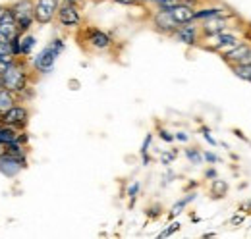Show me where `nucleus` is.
Here are the masks:
<instances>
[{"label":"nucleus","mask_w":251,"mask_h":239,"mask_svg":"<svg viewBox=\"0 0 251 239\" xmlns=\"http://www.w3.org/2000/svg\"><path fill=\"white\" fill-rule=\"evenodd\" d=\"M31 72H33V68L29 70L27 60L18 58L16 64H14L8 72H4V73L0 75V77H2V83H4V89L12 91V93H16V95L20 96L24 91L31 87Z\"/></svg>","instance_id":"f257e3e1"},{"label":"nucleus","mask_w":251,"mask_h":239,"mask_svg":"<svg viewBox=\"0 0 251 239\" xmlns=\"http://www.w3.org/2000/svg\"><path fill=\"white\" fill-rule=\"evenodd\" d=\"M64 48H66V45H64L62 39H52L37 56H33V60H31L33 72L39 73V75L50 73V72L54 70V64H56L58 56L64 52Z\"/></svg>","instance_id":"f03ea898"},{"label":"nucleus","mask_w":251,"mask_h":239,"mask_svg":"<svg viewBox=\"0 0 251 239\" xmlns=\"http://www.w3.org/2000/svg\"><path fill=\"white\" fill-rule=\"evenodd\" d=\"M10 10L22 33H27L37 24L35 22V0H16L10 4Z\"/></svg>","instance_id":"7ed1b4c3"},{"label":"nucleus","mask_w":251,"mask_h":239,"mask_svg":"<svg viewBox=\"0 0 251 239\" xmlns=\"http://www.w3.org/2000/svg\"><path fill=\"white\" fill-rule=\"evenodd\" d=\"M62 0H35V22L39 25H49L56 20Z\"/></svg>","instance_id":"20e7f679"},{"label":"nucleus","mask_w":251,"mask_h":239,"mask_svg":"<svg viewBox=\"0 0 251 239\" xmlns=\"http://www.w3.org/2000/svg\"><path fill=\"white\" fill-rule=\"evenodd\" d=\"M151 25L155 31L162 33V35H168V37H172L180 27V24L174 20L170 10H155L151 16Z\"/></svg>","instance_id":"39448f33"},{"label":"nucleus","mask_w":251,"mask_h":239,"mask_svg":"<svg viewBox=\"0 0 251 239\" xmlns=\"http://www.w3.org/2000/svg\"><path fill=\"white\" fill-rule=\"evenodd\" d=\"M83 43L95 50V52H104L112 47V39L108 33H104L102 29H97V27H87L83 31Z\"/></svg>","instance_id":"423d86ee"},{"label":"nucleus","mask_w":251,"mask_h":239,"mask_svg":"<svg viewBox=\"0 0 251 239\" xmlns=\"http://www.w3.org/2000/svg\"><path fill=\"white\" fill-rule=\"evenodd\" d=\"M2 123L16 127L18 131H24L29 123V108L24 104H14L6 114H2Z\"/></svg>","instance_id":"0eeeda50"},{"label":"nucleus","mask_w":251,"mask_h":239,"mask_svg":"<svg viewBox=\"0 0 251 239\" xmlns=\"http://www.w3.org/2000/svg\"><path fill=\"white\" fill-rule=\"evenodd\" d=\"M56 22L60 27L66 29H75L81 25V14H79V8L74 6V4H68L62 2L60 8H58V14H56Z\"/></svg>","instance_id":"6e6552de"},{"label":"nucleus","mask_w":251,"mask_h":239,"mask_svg":"<svg viewBox=\"0 0 251 239\" xmlns=\"http://www.w3.org/2000/svg\"><path fill=\"white\" fill-rule=\"evenodd\" d=\"M178 43H182V45H188V47H195V45H201V39H203V35H201V25H199V22H189V24H184V25H180L178 31L172 35Z\"/></svg>","instance_id":"1a4fd4ad"},{"label":"nucleus","mask_w":251,"mask_h":239,"mask_svg":"<svg viewBox=\"0 0 251 239\" xmlns=\"http://www.w3.org/2000/svg\"><path fill=\"white\" fill-rule=\"evenodd\" d=\"M24 168H27V160H20V158H14L6 152L0 154V174L4 178H16Z\"/></svg>","instance_id":"9d476101"},{"label":"nucleus","mask_w":251,"mask_h":239,"mask_svg":"<svg viewBox=\"0 0 251 239\" xmlns=\"http://www.w3.org/2000/svg\"><path fill=\"white\" fill-rule=\"evenodd\" d=\"M199 25H201V35L203 37H213V35H219V33L230 29L228 16H217V18L203 20V22H199Z\"/></svg>","instance_id":"9b49d317"},{"label":"nucleus","mask_w":251,"mask_h":239,"mask_svg":"<svg viewBox=\"0 0 251 239\" xmlns=\"http://www.w3.org/2000/svg\"><path fill=\"white\" fill-rule=\"evenodd\" d=\"M0 33H2L4 37H8V39H14L16 35L22 33L18 22H16V18H14V14H12V10H10V4H8V8H6V12L0 16Z\"/></svg>","instance_id":"f8f14e48"},{"label":"nucleus","mask_w":251,"mask_h":239,"mask_svg":"<svg viewBox=\"0 0 251 239\" xmlns=\"http://www.w3.org/2000/svg\"><path fill=\"white\" fill-rule=\"evenodd\" d=\"M195 10L197 8H191L188 4H178L176 8H172L170 10V14L174 16V20L180 24V25H184V24H189V22H195Z\"/></svg>","instance_id":"ddd939ff"},{"label":"nucleus","mask_w":251,"mask_h":239,"mask_svg":"<svg viewBox=\"0 0 251 239\" xmlns=\"http://www.w3.org/2000/svg\"><path fill=\"white\" fill-rule=\"evenodd\" d=\"M217 16H232L226 8L220 6H207V8H197L195 10V22H203L209 18H217Z\"/></svg>","instance_id":"4468645a"},{"label":"nucleus","mask_w":251,"mask_h":239,"mask_svg":"<svg viewBox=\"0 0 251 239\" xmlns=\"http://www.w3.org/2000/svg\"><path fill=\"white\" fill-rule=\"evenodd\" d=\"M251 50L250 45H238L236 48H232V50H228V52H224V60L230 64V66H234V64H242L244 58L248 56V52Z\"/></svg>","instance_id":"2eb2a0df"},{"label":"nucleus","mask_w":251,"mask_h":239,"mask_svg":"<svg viewBox=\"0 0 251 239\" xmlns=\"http://www.w3.org/2000/svg\"><path fill=\"white\" fill-rule=\"evenodd\" d=\"M18 95L16 93H12V91L8 89H0V118H2V114H6L14 104H18Z\"/></svg>","instance_id":"dca6fc26"},{"label":"nucleus","mask_w":251,"mask_h":239,"mask_svg":"<svg viewBox=\"0 0 251 239\" xmlns=\"http://www.w3.org/2000/svg\"><path fill=\"white\" fill-rule=\"evenodd\" d=\"M20 43H22V58H29L33 54V48H35V45H37V39H35V35L33 33H22V39H20Z\"/></svg>","instance_id":"f3484780"},{"label":"nucleus","mask_w":251,"mask_h":239,"mask_svg":"<svg viewBox=\"0 0 251 239\" xmlns=\"http://www.w3.org/2000/svg\"><path fill=\"white\" fill-rule=\"evenodd\" d=\"M4 152L14 156V158H20V160H27V145H22L20 141H12L4 147Z\"/></svg>","instance_id":"a211bd4d"},{"label":"nucleus","mask_w":251,"mask_h":239,"mask_svg":"<svg viewBox=\"0 0 251 239\" xmlns=\"http://www.w3.org/2000/svg\"><path fill=\"white\" fill-rule=\"evenodd\" d=\"M18 135H20V131H18L16 127L6 125V123H2V121H0V143H2V145H8V143L16 141V139H18Z\"/></svg>","instance_id":"6ab92c4d"},{"label":"nucleus","mask_w":251,"mask_h":239,"mask_svg":"<svg viewBox=\"0 0 251 239\" xmlns=\"http://www.w3.org/2000/svg\"><path fill=\"white\" fill-rule=\"evenodd\" d=\"M211 193L220 199V197H224L226 193H228V183L224 181V179H213V183H211Z\"/></svg>","instance_id":"aec40b11"},{"label":"nucleus","mask_w":251,"mask_h":239,"mask_svg":"<svg viewBox=\"0 0 251 239\" xmlns=\"http://www.w3.org/2000/svg\"><path fill=\"white\" fill-rule=\"evenodd\" d=\"M234 73L246 81H251V64H234L232 66Z\"/></svg>","instance_id":"412c9836"},{"label":"nucleus","mask_w":251,"mask_h":239,"mask_svg":"<svg viewBox=\"0 0 251 239\" xmlns=\"http://www.w3.org/2000/svg\"><path fill=\"white\" fill-rule=\"evenodd\" d=\"M195 197H197V195H195V193H191V195H188L186 199H182V201H178V203H176V205H174V207L170 209V214H168V216H170V218H174V216H178V214H180L182 210L186 209V205H189V203H191V201H193Z\"/></svg>","instance_id":"4be33fe9"},{"label":"nucleus","mask_w":251,"mask_h":239,"mask_svg":"<svg viewBox=\"0 0 251 239\" xmlns=\"http://www.w3.org/2000/svg\"><path fill=\"white\" fill-rule=\"evenodd\" d=\"M151 141H153V135H151V133H147V137L143 139L141 150H139V154H141V160H143V164H145V166L151 162V156H149V147H151Z\"/></svg>","instance_id":"5701e85b"},{"label":"nucleus","mask_w":251,"mask_h":239,"mask_svg":"<svg viewBox=\"0 0 251 239\" xmlns=\"http://www.w3.org/2000/svg\"><path fill=\"white\" fill-rule=\"evenodd\" d=\"M20 39H22V33L16 35L14 39H10V47H12V54H14V58H22V43H20Z\"/></svg>","instance_id":"b1692460"},{"label":"nucleus","mask_w":251,"mask_h":239,"mask_svg":"<svg viewBox=\"0 0 251 239\" xmlns=\"http://www.w3.org/2000/svg\"><path fill=\"white\" fill-rule=\"evenodd\" d=\"M186 156L191 164H201L203 162V154L197 149H186Z\"/></svg>","instance_id":"393cba45"},{"label":"nucleus","mask_w":251,"mask_h":239,"mask_svg":"<svg viewBox=\"0 0 251 239\" xmlns=\"http://www.w3.org/2000/svg\"><path fill=\"white\" fill-rule=\"evenodd\" d=\"M139 181H133L129 187H127V191H126V195L131 199V207H133V203H135V197H137V193H139Z\"/></svg>","instance_id":"a878e982"},{"label":"nucleus","mask_w":251,"mask_h":239,"mask_svg":"<svg viewBox=\"0 0 251 239\" xmlns=\"http://www.w3.org/2000/svg\"><path fill=\"white\" fill-rule=\"evenodd\" d=\"M180 226H182L180 222H172V224H168V228H166L164 232H160V234H158V238H170L174 232H178V230H180Z\"/></svg>","instance_id":"bb28decb"},{"label":"nucleus","mask_w":251,"mask_h":239,"mask_svg":"<svg viewBox=\"0 0 251 239\" xmlns=\"http://www.w3.org/2000/svg\"><path fill=\"white\" fill-rule=\"evenodd\" d=\"M178 4H182V0H162L155 8H157V10H172V8H176Z\"/></svg>","instance_id":"cd10ccee"},{"label":"nucleus","mask_w":251,"mask_h":239,"mask_svg":"<svg viewBox=\"0 0 251 239\" xmlns=\"http://www.w3.org/2000/svg\"><path fill=\"white\" fill-rule=\"evenodd\" d=\"M16 60L18 58H14V56H10V58H0V75H2L4 72H8V70L16 64Z\"/></svg>","instance_id":"c85d7f7f"},{"label":"nucleus","mask_w":251,"mask_h":239,"mask_svg":"<svg viewBox=\"0 0 251 239\" xmlns=\"http://www.w3.org/2000/svg\"><path fill=\"white\" fill-rule=\"evenodd\" d=\"M178 156V150H170V152H162L160 154V162L164 164V166H168V164H172V160Z\"/></svg>","instance_id":"c756f323"},{"label":"nucleus","mask_w":251,"mask_h":239,"mask_svg":"<svg viewBox=\"0 0 251 239\" xmlns=\"http://www.w3.org/2000/svg\"><path fill=\"white\" fill-rule=\"evenodd\" d=\"M10 56H14V54H12V47H10V41H6V43H0V58H10Z\"/></svg>","instance_id":"7c9ffc66"},{"label":"nucleus","mask_w":251,"mask_h":239,"mask_svg":"<svg viewBox=\"0 0 251 239\" xmlns=\"http://www.w3.org/2000/svg\"><path fill=\"white\" fill-rule=\"evenodd\" d=\"M158 137H160L162 141H166V143H172V141H176V137H174L170 131H166V129H158Z\"/></svg>","instance_id":"2f4dec72"},{"label":"nucleus","mask_w":251,"mask_h":239,"mask_svg":"<svg viewBox=\"0 0 251 239\" xmlns=\"http://www.w3.org/2000/svg\"><path fill=\"white\" fill-rule=\"evenodd\" d=\"M174 137H176V141H180V143H188L189 141V135L186 131H178V133H174Z\"/></svg>","instance_id":"473e14b6"},{"label":"nucleus","mask_w":251,"mask_h":239,"mask_svg":"<svg viewBox=\"0 0 251 239\" xmlns=\"http://www.w3.org/2000/svg\"><path fill=\"white\" fill-rule=\"evenodd\" d=\"M203 160H207V162L215 164V162H219V156H217V154H213V152H203Z\"/></svg>","instance_id":"72a5a7b5"},{"label":"nucleus","mask_w":251,"mask_h":239,"mask_svg":"<svg viewBox=\"0 0 251 239\" xmlns=\"http://www.w3.org/2000/svg\"><path fill=\"white\" fill-rule=\"evenodd\" d=\"M201 131H203V137H205V139H207V141H209V143H211V145H217V141H215V139H213V135H211V131H209V129H207V127H203V129H201Z\"/></svg>","instance_id":"f704fd0d"},{"label":"nucleus","mask_w":251,"mask_h":239,"mask_svg":"<svg viewBox=\"0 0 251 239\" xmlns=\"http://www.w3.org/2000/svg\"><path fill=\"white\" fill-rule=\"evenodd\" d=\"M116 4H122V6H137V4H141L139 0H114Z\"/></svg>","instance_id":"c9c22d12"},{"label":"nucleus","mask_w":251,"mask_h":239,"mask_svg":"<svg viewBox=\"0 0 251 239\" xmlns=\"http://www.w3.org/2000/svg\"><path fill=\"white\" fill-rule=\"evenodd\" d=\"M158 214H160V209H158V207H153V209L147 210V216H151V218H157Z\"/></svg>","instance_id":"e433bc0d"},{"label":"nucleus","mask_w":251,"mask_h":239,"mask_svg":"<svg viewBox=\"0 0 251 239\" xmlns=\"http://www.w3.org/2000/svg\"><path fill=\"white\" fill-rule=\"evenodd\" d=\"M62 2H68V4H74V6H77V8L85 4V0H62Z\"/></svg>","instance_id":"4c0bfd02"},{"label":"nucleus","mask_w":251,"mask_h":239,"mask_svg":"<svg viewBox=\"0 0 251 239\" xmlns=\"http://www.w3.org/2000/svg\"><path fill=\"white\" fill-rule=\"evenodd\" d=\"M182 2L191 6V8H197V6H199V0H182Z\"/></svg>","instance_id":"58836bf2"},{"label":"nucleus","mask_w":251,"mask_h":239,"mask_svg":"<svg viewBox=\"0 0 251 239\" xmlns=\"http://www.w3.org/2000/svg\"><path fill=\"white\" fill-rule=\"evenodd\" d=\"M205 176H207V178H217V172H215V170H207Z\"/></svg>","instance_id":"ea45409f"},{"label":"nucleus","mask_w":251,"mask_h":239,"mask_svg":"<svg viewBox=\"0 0 251 239\" xmlns=\"http://www.w3.org/2000/svg\"><path fill=\"white\" fill-rule=\"evenodd\" d=\"M242 220H244V216H234V218H232V224H240Z\"/></svg>","instance_id":"a19ab883"},{"label":"nucleus","mask_w":251,"mask_h":239,"mask_svg":"<svg viewBox=\"0 0 251 239\" xmlns=\"http://www.w3.org/2000/svg\"><path fill=\"white\" fill-rule=\"evenodd\" d=\"M160 2H162V0H151V4H153V6H157V4H160Z\"/></svg>","instance_id":"79ce46f5"},{"label":"nucleus","mask_w":251,"mask_h":239,"mask_svg":"<svg viewBox=\"0 0 251 239\" xmlns=\"http://www.w3.org/2000/svg\"><path fill=\"white\" fill-rule=\"evenodd\" d=\"M141 4H151V0H139Z\"/></svg>","instance_id":"37998d69"},{"label":"nucleus","mask_w":251,"mask_h":239,"mask_svg":"<svg viewBox=\"0 0 251 239\" xmlns=\"http://www.w3.org/2000/svg\"><path fill=\"white\" fill-rule=\"evenodd\" d=\"M2 87H4V83H2V77H0V89H2Z\"/></svg>","instance_id":"c03bdc74"},{"label":"nucleus","mask_w":251,"mask_h":239,"mask_svg":"<svg viewBox=\"0 0 251 239\" xmlns=\"http://www.w3.org/2000/svg\"><path fill=\"white\" fill-rule=\"evenodd\" d=\"M0 121H2V120H0Z\"/></svg>","instance_id":"a18cd8bd"}]
</instances>
